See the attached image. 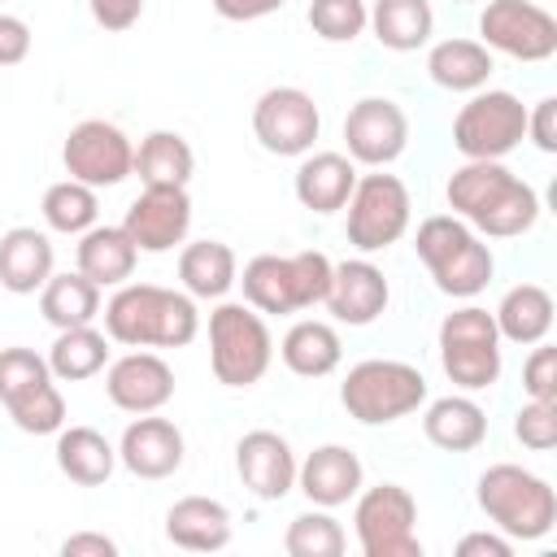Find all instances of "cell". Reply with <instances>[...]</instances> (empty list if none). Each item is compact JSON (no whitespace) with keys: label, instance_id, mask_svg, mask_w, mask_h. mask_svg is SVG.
<instances>
[{"label":"cell","instance_id":"6da1fadb","mask_svg":"<svg viewBox=\"0 0 557 557\" xmlns=\"http://www.w3.org/2000/svg\"><path fill=\"white\" fill-rule=\"evenodd\" d=\"M444 196L457 218H466L474 231H483L492 239H513V235L531 231L540 218L535 187L522 183L500 161H466L461 170H453Z\"/></svg>","mask_w":557,"mask_h":557},{"label":"cell","instance_id":"7a4b0ae2","mask_svg":"<svg viewBox=\"0 0 557 557\" xmlns=\"http://www.w3.org/2000/svg\"><path fill=\"white\" fill-rule=\"evenodd\" d=\"M109 339L126 348H183L200 331V313L191 292L157 287V283H122L104 305Z\"/></svg>","mask_w":557,"mask_h":557},{"label":"cell","instance_id":"3957f363","mask_svg":"<svg viewBox=\"0 0 557 557\" xmlns=\"http://www.w3.org/2000/svg\"><path fill=\"white\" fill-rule=\"evenodd\" d=\"M413 248L422 257V265L431 270L435 287L444 296H479L496 270L492 261V248L479 239V231L466 222V218H453V213H435L418 226L413 235Z\"/></svg>","mask_w":557,"mask_h":557},{"label":"cell","instance_id":"277c9868","mask_svg":"<svg viewBox=\"0 0 557 557\" xmlns=\"http://www.w3.org/2000/svg\"><path fill=\"white\" fill-rule=\"evenodd\" d=\"M335 265L326 261V252H261L244 265V300L261 313H300L313 305H326Z\"/></svg>","mask_w":557,"mask_h":557},{"label":"cell","instance_id":"5b68a950","mask_svg":"<svg viewBox=\"0 0 557 557\" xmlns=\"http://www.w3.org/2000/svg\"><path fill=\"white\" fill-rule=\"evenodd\" d=\"M479 509L509 540H544L557 522V492L548 487V479L500 461L479 474Z\"/></svg>","mask_w":557,"mask_h":557},{"label":"cell","instance_id":"8992f818","mask_svg":"<svg viewBox=\"0 0 557 557\" xmlns=\"http://www.w3.org/2000/svg\"><path fill=\"white\" fill-rule=\"evenodd\" d=\"M426 400V379L418 366L409 361H387V357H370L357 361L344 383H339V405L348 409V418H357L361 426H383L396 422L405 413H413Z\"/></svg>","mask_w":557,"mask_h":557},{"label":"cell","instance_id":"52a82bcc","mask_svg":"<svg viewBox=\"0 0 557 557\" xmlns=\"http://www.w3.org/2000/svg\"><path fill=\"white\" fill-rule=\"evenodd\" d=\"M274 361V339L252 305H218L209 313V366L222 387H252Z\"/></svg>","mask_w":557,"mask_h":557},{"label":"cell","instance_id":"ba28073f","mask_svg":"<svg viewBox=\"0 0 557 557\" xmlns=\"http://www.w3.org/2000/svg\"><path fill=\"white\" fill-rule=\"evenodd\" d=\"M52 366L30 348L0 352V400L17 431L26 435H57L65 426V396L52 383Z\"/></svg>","mask_w":557,"mask_h":557},{"label":"cell","instance_id":"9c48e42d","mask_svg":"<svg viewBox=\"0 0 557 557\" xmlns=\"http://www.w3.org/2000/svg\"><path fill=\"white\" fill-rule=\"evenodd\" d=\"M440 366L466 392L492 387L500 379V326H496V313H487L479 305L453 309L440 322Z\"/></svg>","mask_w":557,"mask_h":557},{"label":"cell","instance_id":"30bf717a","mask_svg":"<svg viewBox=\"0 0 557 557\" xmlns=\"http://www.w3.org/2000/svg\"><path fill=\"white\" fill-rule=\"evenodd\" d=\"M527 117L513 91H474L453 117V144L466 161H500L527 139Z\"/></svg>","mask_w":557,"mask_h":557},{"label":"cell","instance_id":"8fae6325","mask_svg":"<svg viewBox=\"0 0 557 557\" xmlns=\"http://www.w3.org/2000/svg\"><path fill=\"white\" fill-rule=\"evenodd\" d=\"M352 531L366 557H422L418 500L400 483H379L357 496Z\"/></svg>","mask_w":557,"mask_h":557},{"label":"cell","instance_id":"7c38bea8","mask_svg":"<svg viewBox=\"0 0 557 557\" xmlns=\"http://www.w3.org/2000/svg\"><path fill=\"white\" fill-rule=\"evenodd\" d=\"M409 187L396 174H361L348 200V244L361 252H383L409 231Z\"/></svg>","mask_w":557,"mask_h":557},{"label":"cell","instance_id":"4fadbf2b","mask_svg":"<svg viewBox=\"0 0 557 557\" xmlns=\"http://www.w3.org/2000/svg\"><path fill=\"white\" fill-rule=\"evenodd\" d=\"M322 131V113L300 87H270L252 104V135L274 157H309Z\"/></svg>","mask_w":557,"mask_h":557},{"label":"cell","instance_id":"5bb4252c","mask_svg":"<svg viewBox=\"0 0 557 557\" xmlns=\"http://www.w3.org/2000/svg\"><path fill=\"white\" fill-rule=\"evenodd\" d=\"M61 161H65L70 178H78L87 187H113L126 174H135V144L126 139L122 126H113L104 117H87L65 135Z\"/></svg>","mask_w":557,"mask_h":557},{"label":"cell","instance_id":"9a60e30c","mask_svg":"<svg viewBox=\"0 0 557 557\" xmlns=\"http://www.w3.org/2000/svg\"><path fill=\"white\" fill-rule=\"evenodd\" d=\"M479 35L487 48L513 61H548L557 52V17L531 0H487L479 13Z\"/></svg>","mask_w":557,"mask_h":557},{"label":"cell","instance_id":"2e32d148","mask_svg":"<svg viewBox=\"0 0 557 557\" xmlns=\"http://www.w3.org/2000/svg\"><path fill=\"white\" fill-rule=\"evenodd\" d=\"M344 144H348V157L361 161V165H392L405 144H409V117L396 100L387 96H366L348 109L344 117Z\"/></svg>","mask_w":557,"mask_h":557},{"label":"cell","instance_id":"e0dca14e","mask_svg":"<svg viewBox=\"0 0 557 557\" xmlns=\"http://www.w3.org/2000/svg\"><path fill=\"white\" fill-rule=\"evenodd\" d=\"M122 226L131 231L139 252H170L174 244L187 239V226H191V196H187V187H144L131 200Z\"/></svg>","mask_w":557,"mask_h":557},{"label":"cell","instance_id":"ac0fdd59","mask_svg":"<svg viewBox=\"0 0 557 557\" xmlns=\"http://www.w3.org/2000/svg\"><path fill=\"white\" fill-rule=\"evenodd\" d=\"M235 470L257 500H283L300 483V461L278 431H248L235 444Z\"/></svg>","mask_w":557,"mask_h":557},{"label":"cell","instance_id":"d6986e66","mask_svg":"<svg viewBox=\"0 0 557 557\" xmlns=\"http://www.w3.org/2000/svg\"><path fill=\"white\" fill-rule=\"evenodd\" d=\"M104 392L126 413H157L174 396V370L157 352H126L109 366Z\"/></svg>","mask_w":557,"mask_h":557},{"label":"cell","instance_id":"ffe728a7","mask_svg":"<svg viewBox=\"0 0 557 557\" xmlns=\"http://www.w3.org/2000/svg\"><path fill=\"white\" fill-rule=\"evenodd\" d=\"M122 466L135 479H170L183 466V431L170 418L157 413H139L126 431H122Z\"/></svg>","mask_w":557,"mask_h":557},{"label":"cell","instance_id":"44dd1931","mask_svg":"<svg viewBox=\"0 0 557 557\" xmlns=\"http://www.w3.org/2000/svg\"><path fill=\"white\" fill-rule=\"evenodd\" d=\"M361 479H366V470H361V457L352 453V448H344V444H322V448H313L305 461H300V492L313 500V505H322V509H335V505H348L352 496H361Z\"/></svg>","mask_w":557,"mask_h":557},{"label":"cell","instance_id":"7402d4cb","mask_svg":"<svg viewBox=\"0 0 557 557\" xmlns=\"http://www.w3.org/2000/svg\"><path fill=\"white\" fill-rule=\"evenodd\" d=\"M326 309L348 322V326H370L383 309H387V278L374 261L357 257V261H339L331 292H326Z\"/></svg>","mask_w":557,"mask_h":557},{"label":"cell","instance_id":"603a6c76","mask_svg":"<svg viewBox=\"0 0 557 557\" xmlns=\"http://www.w3.org/2000/svg\"><path fill=\"white\" fill-rule=\"evenodd\" d=\"M165 540L187 553H218L231 544V509L213 496H183L165 513Z\"/></svg>","mask_w":557,"mask_h":557},{"label":"cell","instance_id":"cb8c5ba5","mask_svg":"<svg viewBox=\"0 0 557 557\" xmlns=\"http://www.w3.org/2000/svg\"><path fill=\"white\" fill-rule=\"evenodd\" d=\"M357 191V161L344 152H313L296 170V200L313 213H335Z\"/></svg>","mask_w":557,"mask_h":557},{"label":"cell","instance_id":"d4e9b609","mask_svg":"<svg viewBox=\"0 0 557 557\" xmlns=\"http://www.w3.org/2000/svg\"><path fill=\"white\" fill-rule=\"evenodd\" d=\"M52 278V244L35 226H13L0 239V283L13 296H26Z\"/></svg>","mask_w":557,"mask_h":557},{"label":"cell","instance_id":"484cf974","mask_svg":"<svg viewBox=\"0 0 557 557\" xmlns=\"http://www.w3.org/2000/svg\"><path fill=\"white\" fill-rule=\"evenodd\" d=\"M422 435L444 453H470L487 440V413L470 396H440L422 413Z\"/></svg>","mask_w":557,"mask_h":557},{"label":"cell","instance_id":"4316f807","mask_svg":"<svg viewBox=\"0 0 557 557\" xmlns=\"http://www.w3.org/2000/svg\"><path fill=\"white\" fill-rule=\"evenodd\" d=\"M492 70H496V61L483 39H440L426 52V74L444 91H483Z\"/></svg>","mask_w":557,"mask_h":557},{"label":"cell","instance_id":"83f0119b","mask_svg":"<svg viewBox=\"0 0 557 557\" xmlns=\"http://www.w3.org/2000/svg\"><path fill=\"white\" fill-rule=\"evenodd\" d=\"M135 261L139 244L126 226H91L87 235H78V270L100 287H122L135 274Z\"/></svg>","mask_w":557,"mask_h":557},{"label":"cell","instance_id":"f1b7e54d","mask_svg":"<svg viewBox=\"0 0 557 557\" xmlns=\"http://www.w3.org/2000/svg\"><path fill=\"white\" fill-rule=\"evenodd\" d=\"M117 461H122V453L96 426H61L57 431V466L70 483L100 487L113 474Z\"/></svg>","mask_w":557,"mask_h":557},{"label":"cell","instance_id":"f546056e","mask_svg":"<svg viewBox=\"0 0 557 557\" xmlns=\"http://www.w3.org/2000/svg\"><path fill=\"white\" fill-rule=\"evenodd\" d=\"M178 278L196 300H222L239 283V261L222 239H196L178 252Z\"/></svg>","mask_w":557,"mask_h":557},{"label":"cell","instance_id":"4dcf8cb0","mask_svg":"<svg viewBox=\"0 0 557 557\" xmlns=\"http://www.w3.org/2000/svg\"><path fill=\"white\" fill-rule=\"evenodd\" d=\"M278 357H283V366H287L292 374H300V379H322V374H331V370L339 366L344 344H339V331H335L331 322L300 318V322L283 335Z\"/></svg>","mask_w":557,"mask_h":557},{"label":"cell","instance_id":"1f68e13d","mask_svg":"<svg viewBox=\"0 0 557 557\" xmlns=\"http://www.w3.org/2000/svg\"><path fill=\"white\" fill-rule=\"evenodd\" d=\"M553 313H557V305H553V296L540 283H518L496 305L500 339H509V344H540L553 331Z\"/></svg>","mask_w":557,"mask_h":557},{"label":"cell","instance_id":"d6a6232c","mask_svg":"<svg viewBox=\"0 0 557 557\" xmlns=\"http://www.w3.org/2000/svg\"><path fill=\"white\" fill-rule=\"evenodd\" d=\"M196 170V152L178 131H152L135 148V174L144 187H187Z\"/></svg>","mask_w":557,"mask_h":557},{"label":"cell","instance_id":"836d02e7","mask_svg":"<svg viewBox=\"0 0 557 557\" xmlns=\"http://www.w3.org/2000/svg\"><path fill=\"white\" fill-rule=\"evenodd\" d=\"M39 313L57 326V331H70V326H91V318L100 313V283L87 278L83 270L74 274H52L39 292Z\"/></svg>","mask_w":557,"mask_h":557},{"label":"cell","instance_id":"e575fe53","mask_svg":"<svg viewBox=\"0 0 557 557\" xmlns=\"http://www.w3.org/2000/svg\"><path fill=\"white\" fill-rule=\"evenodd\" d=\"M370 26L374 39L392 52H413L431 39L435 30V13L426 0H374L370 9Z\"/></svg>","mask_w":557,"mask_h":557},{"label":"cell","instance_id":"d590c367","mask_svg":"<svg viewBox=\"0 0 557 557\" xmlns=\"http://www.w3.org/2000/svg\"><path fill=\"white\" fill-rule=\"evenodd\" d=\"M109 361V331L100 335L96 326H70L57 331L52 348H48V366L61 383H83L91 374H100Z\"/></svg>","mask_w":557,"mask_h":557},{"label":"cell","instance_id":"8d00e7d4","mask_svg":"<svg viewBox=\"0 0 557 557\" xmlns=\"http://www.w3.org/2000/svg\"><path fill=\"white\" fill-rule=\"evenodd\" d=\"M100 218V200L96 187L78 183V178H61L44 191V222L61 235H87Z\"/></svg>","mask_w":557,"mask_h":557},{"label":"cell","instance_id":"74e56055","mask_svg":"<svg viewBox=\"0 0 557 557\" xmlns=\"http://www.w3.org/2000/svg\"><path fill=\"white\" fill-rule=\"evenodd\" d=\"M283 548H287L292 557H339V553L348 548V535H344V527L318 505V509L296 513V518L287 522Z\"/></svg>","mask_w":557,"mask_h":557},{"label":"cell","instance_id":"f35d334b","mask_svg":"<svg viewBox=\"0 0 557 557\" xmlns=\"http://www.w3.org/2000/svg\"><path fill=\"white\" fill-rule=\"evenodd\" d=\"M309 26L326 44H352L370 26L366 0H309Z\"/></svg>","mask_w":557,"mask_h":557},{"label":"cell","instance_id":"ab89813d","mask_svg":"<svg viewBox=\"0 0 557 557\" xmlns=\"http://www.w3.org/2000/svg\"><path fill=\"white\" fill-rule=\"evenodd\" d=\"M513 435L522 448L531 453H548L557 448V400H527L513 413Z\"/></svg>","mask_w":557,"mask_h":557},{"label":"cell","instance_id":"60d3db41","mask_svg":"<svg viewBox=\"0 0 557 557\" xmlns=\"http://www.w3.org/2000/svg\"><path fill=\"white\" fill-rule=\"evenodd\" d=\"M522 387L531 400H557V344H540L522 366Z\"/></svg>","mask_w":557,"mask_h":557},{"label":"cell","instance_id":"b9f144b4","mask_svg":"<svg viewBox=\"0 0 557 557\" xmlns=\"http://www.w3.org/2000/svg\"><path fill=\"white\" fill-rule=\"evenodd\" d=\"M527 139L540 152H557V96H544L527 117Z\"/></svg>","mask_w":557,"mask_h":557},{"label":"cell","instance_id":"7bdbcfd3","mask_svg":"<svg viewBox=\"0 0 557 557\" xmlns=\"http://www.w3.org/2000/svg\"><path fill=\"white\" fill-rule=\"evenodd\" d=\"M87 4H91V17L104 30H131L144 13V0H87Z\"/></svg>","mask_w":557,"mask_h":557},{"label":"cell","instance_id":"ee69618b","mask_svg":"<svg viewBox=\"0 0 557 557\" xmlns=\"http://www.w3.org/2000/svg\"><path fill=\"white\" fill-rule=\"evenodd\" d=\"M30 48V26L17 13H0V65H17Z\"/></svg>","mask_w":557,"mask_h":557},{"label":"cell","instance_id":"f6af8a7d","mask_svg":"<svg viewBox=\"0 0 557 557\" xmlns=\"http://www.w3.org/2000/svg\"><path fill=\"white\" fill-rule=\"evenodd\" d=\"M457 553L461 557H509L513 540L505 531H470V535L457 540Z\"/></svg>","mask_w":557,"mask_h":557},{"label":"cell","instance_id":"bcb514c9","mask_svg":"<svg viewBox=\"0 0 557 557\" xmlns=\"http://www.w3.org/2000/svg\"><path fill=\"white\" fill-rule=\"evenodd\" d=\"M209 4H213V13L226 17V22H257V17L278 13L287 0H209Z\"/></svg>","mask_w":557,"mask_h":557},{"label":"cell","instance_id":"7dc6e473","mask_svg":"<svg viewBox=\"0 0 557 557\" xmlns=\"http://www.w3.org/2000/svg\"><path fill=\"white\" fill-rule=\"evenodd\" d=\"M61 557H117V544L100 531H78L70 540H61Z\"/></svg>","mask_w":557,"mask_h":557},{"label":"cell","instance_id":"c3c4849f","mask_svg":"<svg viewBox=\"0 0 557 557\" xmlns=\"http://www.w3.org/2000/svg\"><path fill=\"white\" fill-rule=\"evenodd\" d=\"M544 205H548V213L557 218V174H553V183H548V191H544Z\"/></svg>","mask_w":557,"mask_h":557},{"label":"cell","instance_id":"681fc988","mask_svg":"<svg viewBox=\"0 0 557 557\" xmlns=\"http://www.w3.org/2000/svg\"><path fill=\"white\" fill-rule=\"evenodd\" d=\"M461 4H466V0H461Z\"/></svg>","mask_w":557,"mask_h":557}]
</instances>
